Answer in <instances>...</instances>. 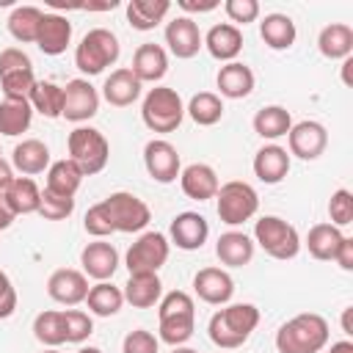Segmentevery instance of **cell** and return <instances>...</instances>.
Wrapping results in <instances>:
<instances>
[{"label": "cell", "mask_w": 353, "mask_h": 353, "mask_svg": "<svg viewBox=\"0 0 353 353\" xmlns=\"http://www.w3.org/2000/svg\"><path fill=\"white\" fill-rule=\"evenodd\" d=\"M149 221H152V212H149L146 201H141L135 193L116 190L108 199L88 207V212L83 218V226L91 237L105 240L113 232H124V234L143 232Z\"/></svg>", "instance_id": "6da1fadb"}, {"label": "cell", "mask_w": 353, "mask_h": 353, "mask_svg": "<svg viewBox=\"0 0 353 353\" xmlns=\"http://www.w3.org/2000/svg\"><path fill=\"white\" fill-rule=\"evenodd\" d=\"M256 325H259V309L254 303H229L210 317L207 334L212 345L223 350H234L248 342Z\"/></svg>", "instance_id": "7a4b0ae2"}, {"label": "cell", "mask_w": 353, "mask_h": 353, "mask_svg": "<svg viewBox=\"0 0 353 353\" xmlns=\"http://www.w3.org/2000/svg\"><path fill=\"white\" fill-rule=\"evenodd\" d=\"M196 328V303L185 290H171L157 303V331L160 342L179 347L193 336Z\"/></svg>", "instance_id": "3957f363"}, {"label": "cell", "mask_w": 353, "mask_h": 353, "mask_svg": "<svg viewBox=\"0 0 353 353\" xmlns=\"http://www.w3.org/2000/svg\"><path fill=\"white\" fill-rule=\"evenodd\" d=\"M328 320L314 312L295 314L276 331L279 353H320L328 345Z\"/></svg>", "instance_id": "277c9868"}, {"label": "cell", "mask_w": 353, "mask_h": 353, "mask_svg": "<svg viewBox=\"0 0 353 353\" xmlns=\"http://www.w3.org/2000/svg\"><path fill=\"white\" fill-rule=\"evenodd\" d=\"M119 52L121 47H119L116 33H110L108 28H91L74 50V66L88 77L102 74L110 63L119 61Z\"/></svg>", "instance_id": "5b68a950"}, {"label": "cell", "mask_w": 353, "mask_h": 353, "mask_svg": "<svg viewBox=\"0 0 353 353\" xmlns=\"http://www.w3.org/2000/svg\"><path fill=\"white\" fill-rule=\"evenodd\" d=\"M69 160L83 171V176H94L108 165L110 143L97 127H74L66 138Z\"/></svg>", "instance_id": "8992f818"}, {"label": "cell", "mask_w": 353, "mask_h": 353, "mask_svg": "<svg viewBox=\"0 0 353 353\" xmlns=\"http://www.w3.org/2000/svg\"><path fill=\"white\" fill-rule=\"evenodd\" d=\"M141 119L152 132H174L185 119L182 97L168 85H154L143 97Z\"/></svg>", "instance_id": "52a82bcc"}, {"label": "cell", "mask_w": 353, "mask_h": 353, "mask_svg": "<svg viewBox=\"0 0 353 353\" xmlns=\"http://www.w3.org/2000/svg\"><path fill=\"white\" fill-rule=\"evenodd\" d=\"M254 245H259L273 259H292L301 251V237L292 223L279 215H262L254 223Z\"/></svg>", "instance_id": "ba28073f"}, {"label": "cell", "mask_w": 353, "mask_h": 353, "mask_svg": "<svg viewBox=\"0 0 353 353\" xmlns=\"http://www.w3.org/2000/svg\"><path fill=\"white\" fill-rule=\"evenodd\" d=\"M218 204H215V212L218 218L226 223V226H240L245 221H251L259 210V196L256 190L243 182V179H232V182H223L215 193Z\"/></svg>", "instance_id": "9c48e42d"}, {"label": "cell", "mask_w": 353, "mask_h": 353, "mask_svg": "<svg viewBox=\"0 0 353 353\" xmlns=\"http://www.w3.org/2000/svg\"><path fill=\"white\" fill-rule=\"evenodd\" d=\"M36 85L33 61L19 47L0 50V88L6 99H28Z\"/></svg>", "instance_id": "30bf717a"}, {"label": "cell", "mask_w": 353, "mask_h": 353, "mask_svg": "<svg viewBox=\"0 0 353 353\" xmlns=\"http://www.w3.org/2000/svg\"><path fill=\"white\" fill-rule=\"evenodd\" d=\"M171 243L163 232H143L124 256V265L130 273H157L168 259Z\"/></svg>", "instance_id": "8fae6325"}, {"label": "cell", "mask_w": 353, "mask_h": 353, "mask_svg": "<svg viewBox=\"0 0 353 353\" xmlns=\"http://www.w3.org/2000/svg\"><path fill=\"white\" fill-rule=\"evenodd\" d=\"M99 110V94L85 77H74L63 85V119L66 121H88Z\"/></svg>", "instance_id": "7c38bea8"}, {"label": "cell", "mask_w": 353, "mask_h": 353, "mask_svg": "<svg viewBox=\"0 0 353 353\" xmlns=\"http://www.w3.org/2000/svg\"><path fill=\"white\" fill-rule=\"evenodd\" d=\"M143 165L149 171V176L160 185H168L179 176L182 171V163H179V152L176 146H171L168 141L163 138H152L146 146H143Z\"/></svg>", "instance_id": "4fadbf2b"}, {"label": "cell", "mask_w": 353, "mask_h": 353, "mask_svg": "<svg viewBox=\"0 0 353 353\" xmlns=\"http://www.w3.org/2000/svg\"><path fill=\"white\" fill-rule=\"evenodd\" d=\"M287 143H290V154H295L298 160H317L328 146V132L320 121L306 119L290 127Z\"/></svg>", "instance_id": "5bb4252c"}, {"label": "cell", "mask_w": 353, "mask_h": 353, "mask_svg": "<svg viewBox=\"0 0 353 353\" xmlns=\"http://www.w3.org/2000/svg\"><path fill=\"white\" fill-rule=\"evenodd\" d=\"M47 295L55 303L63 306H77L85 301L88 295V276L83 270L74 268H58L50 279H47Z\"/></svg>", "instance_id": "9a60e30c"}, {"label": "cell", "mask_w": 353, "mask_h": 353, "mask_svg": "<svg viewBox=\"0 0 353 353\" xmlns=\"http://www.w3.org/2000/svg\"><path fill=\"white\" fill-rule=\"evenodd\" d=\"M165 44H168L171 55L188 61V58L199 55V50L204 47V36H201L199 25L193 22V17H176L165 25Z\"/></svg>", "instance_id": "2e32d148"}, {"label": "cell", "mask_w": 353, "mask_h": 353, "mask_svg": "<svg viewBox=\"0 0 353 353\" xmlns=\"http://www.w3.org/2000/svg\"><path fill=\"white\" fill-rule=\"evenodd\" d=\"M193 292L210 306H223L234 295V281L223 268H201L193 276Z\"/></svg>", "instance_id": "e0dca14e"}, {"label": "cell", "mask_w": 353, "mask_h": 353, "mask_svg": "<svg viewBox=\"0 0 353 353\" xmlns=\"http://www.w3.org/2000/svg\"><path fill=\"white\" fill-rule=\"evenodd\" d=\"M168 234H171V243L176 248H182V251H199L207 243V237H210V223L199 212H179L171 221Z\"/></svg>", "instance_id": "ac0fdd59"}, {"label": "cell", "mask_w": 353, "mask_h": 353, "mask_svg": "<svg viewBox=\"0 0 353 353\" xmlns=\"http://www.w3.org/2000/svg\"><path fill=\"white\" fill-rule=\"evenodd\" d=\"M179 185H182V193L193 201H207V199H215L221 182H218V174L212 165L207 163H190L179 171Z\"/></svg>", "instance_id": "d6986e66"}, {"label": "cell", "mask_w": 353, "mask_h": 353, "mask_svg": "<svg viewBox=\"0 0 353 353\" xmlns=\"http://www.w3.org/2000/svg\"><path fill=\"white\" fill-rule=\"evenodd\" d=\"M80 265H83L85 276H91L97 281H108V279H113V273L119 268V251L113 248V243L94 240L80 251Z\"/></svg>", "instance_id": "ffe728a7"}, {"label": "cell", "mask_w": 353, "mask_h": 353, "mask_svg": "<svg viewBox=\"0 0 353 353\" xmlns=\"http://www.w3.org/2000/svg\"><path fill=\"white\" fill-rule=\"evenodd\" d=\"M72 44V22L63 14H44L36 36V47L44 55H61Z\"/></svg>", "instance_id": "44dd1931"}, {"label": "cell", "mask_w": 353, "mask_h": 353, "mask_svg": "<svg viewBox=\"0 0 353 353\" xmlns=\"http://www.w3.org/2000/svg\"><path fill=\"white\" fill-rule=\"evenodd\" d=\"M204 47H207V52H210L215 61L232 63V61L240 55V50H243V33H240V28L232 25V22L212 25V28L207 30V36H204Z\"/></svg>", "instance_id": "7402d4cb"}, {"label": "cell", "mask_w": 353, "mask_h": 353, "mask_svg": "<svg viewBox=\"0 0 353 353\" xmlns=\"http://www.w3.org/2000/svg\"><path fill=\"white\" fill-rule=\"evenodd\" d=\"M130 72L141 83H157V80H163L165 72H168V55H165V50L160 44H154V41L141 44L135 50V55H132Z\"/></svg>", "instance_id": "603a6c76"}, {"label": "cell", "mask_w": 353, "mask_h": 353, "mask_svg": "<svg viewBox=\"0 0 353 353\" xmlns=\"http://www.w3.org/2000/svg\"><path fill=\"white\" fill-rule=\"evenodd\" d=\"M290 171V152L279 143H268L254 154V174L265 185H279Z\"/></svg>", "instance_id": "cb8c5ba5"}, {"label": "cell", "mask_w": 353, "mask_h": 353, "mask_svg": "<svg viewBox=\"0 0 353 353\" xmlns=\"http://www.w3.org/2000/svg\"><path fill=\"white\" fill-rule=\"evenodd\" d=\"M121 292L132 309H152L163 298V281L157 273H130Z\"/></svg>", "instance_id": "d4e9b609"}, {"label": "cell", "mask_w": 353, "mask_h": 353, "mask_svg": "<svg viewBox=\"0 0 353 353\" xmlns=\"http://www.w3.org/2000/svg\"><path fill=\"white\" fill-rule=\"evenodd\" d=\"M141 80L127 69H113L108 77H105V85H102V97L113 105V108H130L138 97H141Z\"/></svg>", "instance_id": "484cf974"}, {"label": "cell", "mask_w": 353, "mask_h": 353, "mask_svg": "<svg viewBox=\"0 0 353 353\" xmlns=\"http://www.w3.org/2000/svg\"><path fill=\"white\" fill-rule=\"evenodd\" d=\"M317 50L328 61H345L353 55V28L345 22H331L317 36Z\"/></svg>", "instance_id": "4316f807"}, {"label": "cell", "mask_w": 353, "mask_h": 353, "mask_svg": "<svg viewBox=\"0 0 353 353\" xmlns=\"http://www.w3.org/2000/svg\"><path fill=\"white\" fill-rule=\"evenodd\" d=\"M215 83H218L221 97H226V99H245L254 91V72H251V66H245L240 61H232V63L218 69Z\"/></svg>", "instance_id": "83f0119b"}, {"label": "cell", "mask_w": 353, "mask_h": 353, "mask_svg": "<svg viewBox=\"0 0 353 353\" xmlns=\"http://www.w3.org/2000/svg\"><path fill=\"white\" fill-rule=\"evenodd\" d=\"M11 168H17L22 176H33V174H41L44 168H50L47 143L39 138H28V141L17 143L11 152Z\"/></svg>", "instance_id": "f1b7e54d"}, {"label": "cell", "mask_w": 353, "mask_h": 353, "mask_svg": "<svg viewBox=\"0 0 353 353\" xmlns=\"http://www.w3.org/2000/svg\"><path fill=\"white\" fill-rule=\"evenodd\" d=\"M215 256L226 268H243L254 259V240L245 232H223L215 243Z\"/></svg>", "instance_id": "f546056e"}, {"label": "cell", "mask_w": 353, "mask_h": 353, "mask_svg": "<svg viewBox=\"0 0 353 353\" xmlns=\"http://www.w3.org/2000/svg\"><path fill=\"white\" fill-rule=\"evenodd\" d=\"M80 182H83V171L66 157V160L50 163L44 190H50V193H55V196H63V199H74Z\"/></svg>", "instance_id": "4dcf8cb0"}, {"label": "cell", "mask_w": 353, "mask_h": 353, "mask_svg": "<svg viewBox=\"0 0 353 353\" xmlns=\"http://www.w3.org/2000/svg\"><path fill=\"white\" fill-rule=\"evenodd\" d=\"M8 207L14 210V215H30V212H39V204H41V190L39 185L30 179V176H14L11 185L3 190Z\"/></svg>", "instance_id": "1f68e13d"}, {"label": "cell", "mask_w": 353, "mask_h": 353, "mask_svg": "<svg viewBox=\"0 0 353 353\" xmlns=\"http://www.w3.org/2000/svg\"><path fill=\"white\" fill-rule=\"evenodd\" d=\"M259 36L270 50H290L295 44V22L287 14H268L259 22Z\"/></svg>", "instance_id": "d6a6232c"}, {"label": "cell", "mask_w": 353, "mask_h": 353, "mask_svg": "<svg viewBox=\"0 0 353 353\" xmlns=\"http://www.w3.org/2000/svg\"><path fill=\"white\" fill-rule=\"evenodd\" d=\"M342 240H345V234H342L334 223H314V226L309 229V234H306V248H309V254H312L314 259L328 262V259L336 256Z\"/></svg>", "instance_id": "836d02e7"}, {"label": "cell", "mask_w": 353, "mask_h": 353, "mask_svg": "<svg viewBox=\"0 0 353 353\" xmlns=\"http://www.w3.org/2000/svg\"><path fill=\"white\" fill-rule=\"evenodd\" d=\"M168 11H171L168 0H130L127 3V22L135 30H152L165 19Z\"/></svg>", "instance_id": "e575fe53"}, {"label": "cell", "mask_w": 353, "mask_h": 353, "mask_svg": "<svg viewBox=\"0 0 353 353\" xmlns=\"http://www.w3.org/2000/svg\"><path fill=\"white\" fill-rule=\"evenodd\" d=\"M290 127H292V116L281 105H268V108L256 110V116H254V132L265 141H276V138L287 135Z\"/></svg>", "instance_id": "d590c367"}, {"label": "cell", "mask_w": 353, "mask_h": 353, "mask_svg": "<svg viewBox=\"0 0 353 353\" xmlns=\"http://www.w3.org/2000/svg\"><path fill=\"white\" fill-rule=\"evenodd\" d=\"M85 303H88V312L91 314H97V317H113L124 306V292L116 284H110V281H97L94 287H88Z\"/></svg>", "instance_id": "8d00e7d4"}, {"label": "cell", "mask_w": 353, "mask_h": 353, "mask_svg": "<svg viewBox=\"0 0 353 353\" xmlns=\"http://www.w3.org/2000/svg\"><path fill=\"white\" fill-rule=\"evenodd\" d=\"M33 121V108L28 99H3L0 102V135H22Z\"/></svg>", "instance_id": "74e56055"}, {"label": "cell", "mask_w": 353, "mask_h": 353, "mask_svg": "<svg viewBox=\"0 0 353 353\" xmlns=\"http://www.w3.org/2000/svg\"><path fill=\"white\" fill-rule=\"evenodd\" d=\"M41 17H44V11L36 6H17L8 14V33L22 44H36Z\"/></svg>", "instance_id": "f35d334b"}, {"label": "cell", "mask_w": 353, "mask_h": 353, "mask_svg": "<svg viewBox=\"0 0 353 353\" xmlns=\"http://www.w3.org/2000/svg\"><path fill=\"white\" fill-rule=\"evenodd\" d=\"M28 102L44 119H61V113H63V88L50 83V80H36Z\"/></svg>", "instance_id": "ab89813d"}, {"label": "cell", "mask_w": 353, "mask_h": 353, "mask_svg": "<svg viewBox=\"0 0 353 353\" xmlns=\"http://www.w3.org/2000/svg\"><path fill=\"white\" fill-rule=\"evenodd\" d=\"M185 113H188L199 127H212V124H218V121L223 119V102H221V97L212 94V91H199V94L190 97Z\"/></svg>", "instance_id": "60d3db41"}, {"label": "cell", "mask_w": 353, "mask_h": 353, "mask_svg": "<svg viewBox=\"0 0 353 353\" xmlns=\"http://www.w3.org/2000/svg\"><path fill=\"white\" fill-rule=\"evenodd\" d=\"M33 336L47 345V347H58L66 342V328H63V312H55V309H47V312H39L36 320H33Z\"/></svg>", "instance_id": "b9f144b4"}, {"label": "cell", "mask_w": 353, "mask_h": 353, "mask_svg": "<svg viewBox=\"0 0 353 353\" xmlns=\"http://www.w3.org/2000/svg\"><path fill=\"white\" fill-rule=\"evenodd\" d=\"M63 312V328H66V342L72 345H80L91 336L94 331V320L88 312L83 309H61Z\"/></svg>", "instance_id": "7bdbcfd3"}, {"label": "cell", "mask_w": 353, "mask_h": 353, "mask_svg": "<svg viewBox=\"0 0 353 353\" xmlns=\"http://www.w3.org/2000/svg\"><path fill=\"white\" fill-rule=\"evenodd\" d=\"M328 215H331V223H334L336 229L353 223V193H350L347 188H339V190L331 193Z\"/></svg>", "instance_id": "ee69618b"}, {"label": "cell", "mask_w": 353, "mask_h": 353, "mask_svg": "<svg viewBox=\"0 0 353 353\" xmlns=\"http://www.w3.org/2000/svg\"><path fill=\"white\" fill-rule=\"evenodd\" d=\"M74 212V199H63L55 196L50 190H41V204H39V215L47 221H63Z\"/></svg>", "instance_id": "f6af8a7d"}, {"label": "cell", "mask_w": 353, "mask_h": 353, "mask_svg": "<svg viewBox=\"0 0 353 353\" xmlns=\"http://www.w3.org/2000/svg\"><path fill=\"white\" fill-rule=\"evenodd\" d=\"M121 353H160V339L146 328H135L124 336Z\"/></svg>", "instance_id": "bcb514c9"}, {"label": "cell", "mask_w": 353, "mask_h": 353, "mask_svg": "<svg viewBox=\"0 0 353 353\" xmlns=\"http://www.w3.org/2000/svg\"><path fill=\"white\" fill-rule=\"evenodd\" d=\"M223 11L232 22L237 25H248L259 17V3L256 0H226L223 3Z\"/></svg>", "instance_id": "7dc6e473"}, {"label": "cell", "mask_w": 353, "mask_h": 353, "mask_svg": "<svg viewBox=\"0 0 353 353\" xmlns=\"http://www.w3.org/2000/svg\"><path fill=\"white\" fill-rule=\"evenodd\" d=\"M17 312V290L6 270H0V320L11 317Z\"/></svg>", "instance_id": "c3c4849f"}, {"label": "cell", "mask_w": 353, "mask_h": 353, "mask_svg": "<svg viewBox=\"0 0 353 353\" xmlns=\"http://www.w3.org/2000/svg\"><path fill=\"white\" fill-rule=\"evenodd\" d=\"M334 262H336L342 270H353V237H345V240H342V245H339Z\"/></svg>", "instance_id": "681fc988"}, {"label": "cell", "mask_w": 353, "mask_h": 353, "mask_svg": "<svg viewBox=\"0 0 353 353\" xmlns=\"http://www.w3.org/2000/svg\"><path fill=\"white\" fill-rule=\"evenodd\" d=\"M182 11H188V14H207V11H212V8H218V0H204V3H193V0H179L176 3ZM185 14V17H188Z\"/></svg>", "instance_id": "f907efd6"}, {"label": "cell", "mask_w": 353, "mask_h": 353, "mask_svg": "<svg viewBox=\"0 0 353 353\" xmlns=\"http://www.w3.org/2000/svg\"><path fill=\"white\" fill-rule=\"evenodd\" d=\"M14 218H17V215H14V210L8 207L6 196L0 193V232H6V229H8L11 223H14Z\"/></svg>", "instance_id": "816d5d0a"}, {"label": "cell", "mask_w": 353, "mask_h": 353, "mask_svg": "<svg viewBox=\"0 0 353 353\" xmlns=\"http://www.w3.org/2000/svg\"><path fill=\"white\" fill-rule=\"evenodd\" d=\"M11 179H14V168H11V163H6V160L0 157V193L11 185Z\"/></svg>", "instance_id": "f5cc1de1"}, {"label": "cell", "mask_w": 353, "mask_h": 353, "mask_svg": "<svg viewBox=\"0 0 353 353\" xmlns=\"http://www.w3.org/2000/svg\"><path fill=\"white\" fill-rule=\"evenodd\" d=\"M328 353H353V342H350V339H339V342L331 345Z\"/></svg>", "instance_id": "db71d44e"}, {"label": "cell", "mask_w": 353, "mask_h": 353, "mask_svg": "<svg viewBox=\"0 0 353 353\" xmlns=\"http://www.w3.org/2000/svg\"><path fill=\"white\" fill-rule=\"evenodd\" d=\"M350 66H353V58H345V61H342V83H345V85L353 83V80H350Z\"/></svg>", "instance_id": "11a10c76"}, {"label": "cell", "mask_w": 353, "mask_h": 353, "mask_svg": "<svg viewBox=\"0 0 353 353\" xmlns=\"http://www.w3.org/2000/svg\"><path fill=\"white\" fill-rule=\"evenodd\" d=\"M350 312H353V309H345V314H342V331H345L347 336L353 334V328H350Z\"/></svg>", "instance_id": "9f6ffc18"}, {"label": "cell", "mask_w": 353, "mask_h": 353, "mask_svg": "<svg viewBox=\"0 0 353 353\" xmlns=\"http://www.w3.org/2000/svg\"><path fill=\"white\" fill-rule=\"evenodd\" d=\"M171 353H199V350H193V347H185V345H179V347H174Z\"/></svg>", "instance_id": "6f0895ef"}, {"label": "cell", "mask_w": 353, "mask_h": 353, "mask_svg": "<svg viewBox=\"0 0 353 353\" xmlns=\"http://www.w3.org/2000/svg\"><path fill=\"white\" fill-rule=\"evenodd\" d=\"M77 353H102V350H99V347H80Z\"/></svg>", "instance_id": "680465c9"}, {"label": "cell", "mask_w": 353, "mask_h": 353, "mask_svg": "<svg viewBox=\"0 0 353 353\" xmlns=\"http://www.w3.org/2000/svg\"><path fill=\"white\" fill-rule=\"evenodd\" d=\"M41 353H58V350H55V347H47V350H41Z\"/></svg>", "instance_id": "91938a15"}]
</instances>
